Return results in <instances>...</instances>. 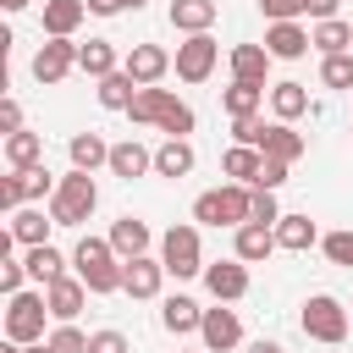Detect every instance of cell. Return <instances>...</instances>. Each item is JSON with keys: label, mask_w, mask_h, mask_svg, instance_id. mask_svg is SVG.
Listing matches in <instances>:
<instances>
[{"label": "cell", "mask_w": 353, "mask_h": 353, "mask_svg": "<svg viewBox=\"0 0 353 353\" xmlns=\"http://www.w3.org/2000/svg\"><path fill=\"white\" fill-rule=\"evenodd\" d=\"M121 254L110 248V237H77V248H72V276L94 292V298H105V292H121Z\"/></svg>", "instance_id": "6da1fadb"}, {"label": "cell", "mask_w": 353, "mask_h": 353, "mask_svg": "<svg viewBox=\"0 0 353 353\" xmlns=\"http://www.w3.org/2000/svg\"><path fill=\"white\" fill-rule=\"evenodd\" d=\"M248 210H254V188H243V182H221V188L193 199L199 226H232L237 232V226H248Z\"/></svg>", "instance_id": "7a4b0ae2"}, {"label": "cell", "mask_w": 353, "mask_h": 353, "mask_svg": "<svg viewBox=\"0 0 353 353\" xmlns=\"http://www.w3.org/2000/svg\"><path fill=\"white\" fill-rule=\"evenodd\" d=\"M94 210H99V182H94V171H66V176L55 182L50 221H55V226H83Z\"/></svg>", "instance_id": "3957f363"}, {"label": "cell", "mask_w": 353, "mask_h": 353, "mask_svg": "<svg viewBox=\"0 0 353 353\" xmlns=\"http://www.w3.org/2000/svg\"><path fill=\"white\" fill-rule=\"evenodd\" d=\"M298 325H303V336H309V342L342 347V342H347V325H353V314H347V303H336L331 292H314V298H303V314H298Z\"/></svg>", "instance_id": "277c9868"}, {"label": "cell", "mask_w": 353, "mask_h": 353, "mask_svg": "<svg viewBox=\"0 0 353 353\" xmlns=\"http://www.w3.org/2000/svg\"><path fill=\"white\" fill-rule=\"evenodd\" d=\"M44 320H50V303H44V287L39 292H17V298H6V320H0V331H6V342H22V347H33V342H44Z\"/></svg>", "instance_id": "5b68a950"}, {"label": "cell", "mask_w": 353, "mask_h": 353, "mask_svg": "<svg viewBox=\"0 0 353 353\" xmlns=\"http://www.w3.org/2000/svg\"><path fill=\"white\" fill-rule=\"evenodd\" d=\"M160 265H165V276H176V281L204 276V243H199V226L176 221V226L160 237Z\"/></svg>", "instance_id": "8992f818"}, {"label": "cell", "mask_w": 353, "mask_h": 353, "mask_svg": "<svg viewBox=\"0 0 353 353\" xmlns=\"http://www.w3.org/2000/svg\"><path fill=\"white\" fill-rule=\"evenodd\" d=\"M215 61H221V44H215L210 33L182 39V44H176V55H171V66H176V77H182V83H204V77L215 72Z\"/></svg>", "instance_id": "52a82bcc"}, {"label": "cell", "mask_w": 353, "mask_h": 353, "mask_svg": "<svg viewBox=\"0 0 353 353\" xmlns=\"http://www.w3.org/2000/svg\"><path fill=\"white\" fill-rule=\"evenodd\" d=\"M72 72H77V44H72V39H44V44L33 50V77H39L44 88L66 83Z\"/></svg>", "instance_id": "ba28073f"}, {"label": "cell", "mask_w": 353, "mask_h": 353, "mask_svg": "<svg viewBox=\"0 0 353 353\" xmlns=\"http://www.w3.org/2000/svg\"><path fill=\"white\" fill-rule=\"evenodd\" d=\"M204 292H210L215 303L248 298V265H243V259H215V265H204Z\"/></svg>", "instance_id": "9c48e42d"}, {"label": "cell", "mask_w": 353, "mask_h": 353, "mask_svg": "<svg viewBox=\"0 0 353 353\" xmlns=\"http://www.w3.org/2000/svg\"><path fill=\"white\" fill-rule=\"evenodd\" d=\"M199 342H204V353H232V347L243 342V320H237V309H226V303H215V309H204V325H199Z\"/></svg>", "instance_id": "30bf717a"}, {"label": "cell", "mask_w": 353, "mask_h": 353, "mask_svg": "<svg viewBox=\"0 0 353 353\" xmlns=\"http://www.w3.org/2000/svg\"><path fill=\"white\" fill-rule=\"evenodd\" d=\"M88 298H94V292H88L77 276H61V281H50V287H44V303H50V320H55V325H72V320L83 314V303H88Z\"/></svg>", "instance_id": "8fae6325"}, {"label": "cell", "mask_w": 353, "mask_h": 353, "mask_svg": "<svg viewBox=\"0 0 353 353\" xmlns=\"http://www.w3.org/2000/svg\"><path fill=\"white\" fill-rule=\"evenodd\" d=\"M265 50H270V61H303L314 50V39H309L303 22H270L265 28Z\"/></svg>", "instance_id": "7c38bea8"}, {"label": "cell", "mask_w": 353, "mask_h": 353, "mask_svg": "<svg viewBox=\"0 0 353 353\" xmlns=\"http://www.w3.org/2000/svg\"><path fill=\"white\" fill-rule=\"evenodd\" d=\"M121 72H127L138 88H154V83L171 72V55H165L160 44H132V50H127V61H121Z\"/></svg>", "instance_id": "4fadbf2b"}, {"label": "cell", "mask_w": 353, "mask_h": 353, "mask_svg": "<svg viewBox=\"0 0 353 353\" xmlns=\"http://www.w3.org/2000/svg\"><path fill=\"white\" fill-rule=\"evenodd\" d=\"M276 248H281L276 243V226H259V221L237 226V237H232V259H243V265H265Z\"/></svg>", "instance_id": "5bb4252c"}, {"label": "cell", "mask_w": 353, "mask_h": 353, "mask_svg": "<svg viewBox=\"0 0 353 353\" xmlns=\"http://www.w3.org/2000/svg\"><path fill=\"white\" fill-rule=\"evenodd\" d=\"M160 287H165V265L160 259H127L121 265V292L127 298H160Z\"/></svg>", "instance_id": "9a60e30c"}, {"label": "cell", "mask_w": 353, "mask_h": 353, "mask_svg": "<svg viewBox=\"0 0 353 353\" xmlns=\"http://www.w3.org/2000/svg\"><path fill=\"white\" fill-rule=\"evenodd\" d=\"M165 17H171V28H176V33H188V39H193V33H210V28H215L221 6H215V0H171V6H165Z\"/></svg>", "instance_id": "2e32d148"}, {"label": "cell", "mask_w": 353, "mask_h": 353, "mask_svg": "<svg viewBox=\"0 0 353 353\" xmlns=\"http://www.w3.org/2000/svg\"><path fill=\"white\" fill-rule=\"evenodd\" d=\"M110 176H121V182H132V176H143V171H154V149H143L138 138H121V143H110V165H105Z\"/></svg>", "instance_id": "e0dca14e"}, {"label": "cell", "mask_w": 353, "mask_h": 353, "mask_svg": "<svg viewBox=\"0 0 353 353\" xmlns=\"http://www.w3.org/2000/svg\"><path fill=\"white\" fill-rule=\"evenodd\" d=\"M149 221H138V215H121V221H110V248L121 254V259H143L149 254Z\"/></svg>", "instance_id": "ac0fdd59"}, {"label": "cell", "mask_w": 353, "mask_h": 353, "mask_svg": "<svg viewBox=\"0 0 353 353\" xmlns=\"http://www.w3.org/2000/svg\"><path fill=\"white\" fill-rule=\"evenodd\" d=\"M83 17H88L83 0H44V39H72Z\"/></svg>", "instance_id": "d6986e66"}, {"label": "cell", "mask_w": 353, "mask_h": 353, "mask_svg": "<svg viewBox=\"0 0 353 353\" xmlns=\"http://www.w3.org/2000/svg\"><path fill=\"white\" fill-rule=\"evenodd\" d=\"M77 72L83 77H110V72H121V61H116V44L110 39H88V44H77Z\"/></svg>", "instance_id": "ffe728a7"}, {"label": "cell", "mask_w": 353, "mask_h": 353, "mask_svg": "<svg viewBox=\"0 0 353 353\" xmlns=\"http://www.w3.org/2000/svg\"><path fill=\"white\" fill-rule=\"evenodd\" d=\"M66 154H72V171H99L110 165V143L99 132H72L66 138Z\"/></svg>", "instance_id": "44dd1931"}, {"label": "cell", "mask_w": 353, "mask_h": 353, "mask_svg": "<svg viewBox=\"0 0 353 353\" xmlns=\"http://www.w3.org/2000/svg\"><path fill=\"white\" fill-rule=\"evenodd\" d=\"M160 325H165L171 336H188V331H199V325H204V309H199L193 298H182V292H171V298L160 303Z\"/></svg>", "instance_id": "7402d4cb"}, {"label": "cell", "mask_w": 353, "mask_h": 353, "mask_svg": "<svg viewBox=\"0 0 353 353\" xmlns=\"http://www.w3.org/2000/svg\"><path fill=\"white\" fill-rule=\"evenodd\" d=\"M265 72H270V50L265 44H232V77L237 83H259L265 88Z\"/></svg>", "instance_id": "603a6c76"}, {"label": "cell", "mask_w": 353, "mask_h": 353, "mask_svg": "<svg viewBox=\"0 0 353 353\" xmlns=\"http://www.w3.org/2000/svg\"><path fill=\"white\" fill-rule=\"evenodd\" d=\"M270 110H276V121L292 127L298 116H309V88L292 83V77H287V83H270Z\"/></svg>", "instance_id": "cb8c5ba5"}, {"label": "cell", "mask_w": 353, "mask_h": 353, "mask_svg": "<svg viewBox=\"0 0 353 353\" xmlns=\"http://www.w3.org/2000/svg\"><path fill=\"white\" fill-rule=\"evenodd\" d=\"M193 165H199V154H193L188 138H165V143L154 149V176H188Z\"/></svg>", "instance_id": "d4e9b609"}, {"label": "cell", "mask_w": 353, "mask_h": 353, "mask_svg": "<svg viewBox=\"0 0 353 353\" xmlns=\"http://www.w3.org/2000/svg\"><path fill=\"white\" fill-rule=\"evenodd\" d=\"M6 226H11V237H17L22 248H39V243H50V226H55V221H50L44 210H33V204H22V210H17V215H11Z\"/></svg>", "instance_id": "484cf974"}, {"label": "cell", "mask_w": 353, "mask_h": 353, "mask_svg": "<svg viewBox=\"0 0 353 353\" xmlns=\"http://www.w3.org/2000/svg\"><path fill=\"white\" fill-rule=\"evenodd\" d=\"M22 265H28V276H33L39 287H50V281H61V276H66V265H72V259H66L55 243H39V248H28V259H22Z\"/></svg>", "instance_id": "4316f807"}, {"label": "cell", "mask_w": 353, "mask_h": 353, "mask_svg": "<svg viewBox=\"0 0 353 353\" xmlns=\"http://www.w3.org/2000/svg\"><path fill=\"white\" fill-rule=\"evenodd\" d=\"M259 105H265V88H259V83H237V77H232V88H221V110H226L232 121L259 116Z\"/></svg>", "instance_id": "83f0119b"}, {"label": "cell", "mask_w": 353, "mask_h": 353, "mask_svg": "<svg viewBox=\"0 0 353 353\" xmlns=\"http://www.w3.org/2000/svg\"><path fill=\"white\" fill-rule=\"evenodd\" d=\"M259 165H265V154H259V149H243V143H232V149L221 154L226 182H243V188H254V182H259Z\"/></svg>", "instance_id": "f1b7e54d"}, {"label": "cell", "mask_w": 353, "mask_h": 353, "mask_svg": "<svg viewBox=\"0 0 353 353\" xmlns=\"http://www.w3.org/2000/svg\"><path fill=\"white\" fill-rule=\"evenodd\" d=\"M276 243H281L287 254H303V248L320 243V226H314L309 215H281V221H276Z\"/></svg>", "instance_id": "f546056e"}, {"label": "cell", "mask_w": 353, "mask_h": 353, "mask_svg": "<svg viewBox=\"0 0 353 353\" xmlns=\"http://www.w3.org/2000/svg\"><path fill=\"white\" fill-rule=\"evenodd\" d=\"M6 165H11V171L44 165V138H39V132H28V127H22V132H11V138H6Z\"/></svg>", "instance_id": "4dcf8cb0"}, {"label": "cell", "mask_w": 353, "mask_h": 353, "mask_svg": "<svg viewBox=\"0 0 353 353\" xmlns=\"http://www.w3.org/2000/svg\"><path fill=\"white\" fill-rule=\"evenodd\" d=\"M309 39H314V50H320V55H347V50H353V22H342V17L314 22V28H309Z\"/></svg>", "instance_id": "1f68e13d"}, {"label": "cell", "mask_w": 353, "mask_h": 353, "mask_svg": "<svg viewBox=\"0 0 353 353\" xmlns=\"http://www.w3.org/2000/svg\"><path fill=\"white\" fill-rule=\"evenodd\" d=\"M303 149H309V138L292 132L287 121H276L270 138H265V160H287V165H292V160H303Z\"/></svg>", "instance_id": "d6a6232c"}, {"label": "cell", "mask_w": 353, "mask_h": 353, "mask_svg": "<svg viewBox=\"0 0 353 353\" xmlns=\"http://www.w3.org/2000/svg\"><path fill=\"white\" fill-rule=\"evenodd\" d=\"M165 138H188L193 127H199V116H193V105H182L176 94H165V105H160V121H154Z\"/></svg>", "instance_id": "836d02e7"}, {"label": "cell", "mask_w": 353, "mask_h": 353, "mask_svg": "<svg viewBox=\"0 0 353 353\" xmlns=\"http://www.w3.org/2000/svg\"><path fill=\"white\" fill-rule=\"evenodd\" d=\"M94 94H99V105H105V110H127V105H132V94H138V83H132L127 72H110V77H99V88H94Z\"/></svg>", "instance_id": "e575fe53"}, {"label": "cell", "mask_w": 353, "mask_h": 353, "mask_svg": "<svg viewBox=\"0 0 353 353\" xmlns=\"http://www.w3.org/2000/svg\"><path fill=\"white\" fill-rule=\"evenodd\" d=\"M165 94H171V88H138V94H132V105H127L132 127H154V121H160V105H165Z\"/></svg>", "instance_id": "d590c367"}, {"label": "cell", "mask_w": 353, "mask_h": 353, "mask_svg": "<svg viewBox=\"0 0 353 353\" xmlns=\"http://www.w3.org/2000/svg\"><path fill=\"white\" fill-rule=\"evenodd\" d=\"M320 83L353 94V50H347V55H320Z\"/></svg>", "instance_id": "8d00e7d4"}, {"label": "cell", "mask_w": 353, "mask_h": 353, "mask_svg": "<svg viewBox=\"0 0 353 353\" xmlns=\"http://www.w3.org/2000/svg\"><path fill=\"white\" fill-rule=\"evenodd\" d=\"M270 127H276V121H265V116H243V121H232V138H237L243 149H259V154H265Z\"/></svg>", "instance_id": "74e56055"}, {"label": "cell", "mask_w": 353, "mask_h": 353, "mask_svg": "<svg viewBox=\"0 0 353 353\" xmlns=\"http://www.w3.org/2000/svg\"><path fill=\"white\" fill-rule=\"evenodd\" d=\"M320 248H325V259H331V265L353 270V232H347V226H342V232H325V237H320Z\"/></svg>", "instance_id": "f35d334b"}, {"label": "cell", "mask_w": 353, "mask_h": 353, "mask_svg": "<svg viewBox=\"0 0 353 353\" xmlns=\"http://www.w3.org/2000/svg\"><path fill=\"white\" fill-rule=\"evenodd\" d=\"M44 342H50V353H88V336H83L77 325H55Z\"/></svg>", "instance_id": "ab89813d"}, {"label": "cell", "mask_w": 353, "mask_h": 353, "mask_svg": "<svg viewBox=\"0 0 353 353\" xmlns=\"http://www.w3.org/2000/svg\"><path fill=\"white\" fill-rule=\"evenodd\" d=\"M259 11H265V22H298V17H309V0H259Z\"/></svg>", "instance_id": "60d3db41"}, {"label": "cell", "mask_w": 353, "mask_h": 353, "mask_svg": "<svg viewBox=\"0 0 353 353\" xmlns=\"http://www.w3.org/2000/svg\"><path fill=\"white\" fill-rule=\"evenodd\" d=\"M248 221H259V226H276V221H281V204H276L270 188H254V210H248Z\"/></svg>", "instance_id": "b9f144b4"}, {"label": "cell", "mask_w": 353, "mask_h": 353, "mask_svg": "<svg viewBox=\"0 0 353 353\" xmlns=\"http://www.w3.org/2000/svg\"><path fill=\"white\" fill-rule=\"evenodd\" d=\"M22 281H28V265H22V259H0V292H6V298H17V292H22Z\"/></svg>", "instance_id": "7bdbcfd3"}, {"label": "cell", "mask_w": 353, "mask_h": 353, "mask_svg": "<svg viewBox=\"0 0 353 353\" xmlns=\"http://www.w3.org/2000/svg\"><path fill=\"white\" fill-rule=\"evenodd\" d=\"M88 353H132V342L121 331H88Z\"/></svg>", "instance_id": "ee69618b"}, {"label": "cell", "mask_w": 353, "mask_h": 353, "mask_svg": "<svg viewBox=\"0 0 353 353\" xmlns=\"http://www.w3.org/2000/svg\"><path fill=\"white\" fill-rule=\"evenodd\" d=\"M0 132H6V138H11V132H22V105H17L11 94L0 99Z\"/></svg>", "instance_id": "f6af8a7d"}, {"label": "cell", "mask_w": 353, "mask_h": 353, "mask_svg": "<svg viewBox=\"0 0 353 353\" xmlns=\"http://www.w3.org/2000/svg\"><path fill=\"white\" fill-rule=\"evenodd\" d=\"M281 182H287V160H265V165H259V182H254V188H270V193H276Z\"/></svg>", "instance_id": "bcb514c9"}, {"label": "cell", "mask_w": 353, "mask_h": 353, "mask_svg": "<svg viewBox=\"0 0 353 353\" xmlns=\"http://www.w3.org/2000/svg\"><path fill=\"white\" fill-rule=\"evenodd\" d=\"M342 0H309V22H331Z\"/></svg>", "instance_id": "7dc6e473"}, {"label": "cell", "mask_w": 353, "mask_h": 353, "mask_svg": "<svg viewBox=\"0 0 353 353\" xmlns=\"http://www.w3.org/2000/svg\"><path fill=\"white\" fill-rule=\"evenodd\" d=\"M94 17H116V11H127V0H83Z\"/></svg>", "instance_id": "c3c4849f"}, {"label": "cell", "mask_w": 353, "mask_h": 353, "mask_svg": "<svg viewBox=\"0 0 353 353\" xmlns=\"http://www.w3.org/2000/svg\"><path fill=\"white\" fill-rule=\"evenodd\" d=\"M248 353H287V347H281V342H254Z\"/></svg>", "instance_id": "681fc988"}, {"label": "cell", "mask_w": 353, "mask_h": 353, "mask_svg": "<svg viewBox=\"0 0 353 353\" xmlns=\"http://www.w3.org/2000/svg\"><path fill=\"white\" fill-rule=\"evenodd\" d=\"M0 353H28V347L22 342H0Z\"/></svg>", "instance_id": "f907efd6"}, {"label": "cell", "mask_w": 353, "mask_h": 353, "mask_svg": "<svg viewBox=\"0 0 353 353\" xmlns=\"http://www.w3.org/2000/svg\"><path fill=\"white\" fill-rule=\"evenodd\" d=\"M22 6H28V0H6V11H22Z\"/></svg>", "instance_id": "816d5d0a"}, {"label": "cell", "mask_w": 353, "mask_h": 353, "mask_svg": "<svg viewBox=\"0 0 353 353\" xmlns=\"http://www.w3.org/2000/svg\"><path fill=\"white\" fill-rule=\"evenodd\" d=\"M143 6H149V0H127V11H143Z\"/></svg>", "instance_id": "f5cc1de1"}, {"label": "cell", "mask_w": 353, "mask_h": 353, "mask_svg": "<svg viewBox=\"0 0 353 353\" xmlns=\"http://www.w3.org/2000/svg\"><path fill=\"white\" fill-rule=\"evenodd\" d=\"M28 353H50V342H33V347H28Z\"/></svg>", "instance_id": "db71d44e"}, {"label": "cell", "mask_w": 353, "mask_h": 353, "mask_svg": "<svg viewBox=\"0 0 353 353\" xmlns=\"http://www.w3.org/2000/svg\"><path fill=\"white\" fill-rule=\"evenodd\" d=\"M347 314H353V309H347Z\"/></svg>", "instance_id": "11a10c76"}]
</instances>
